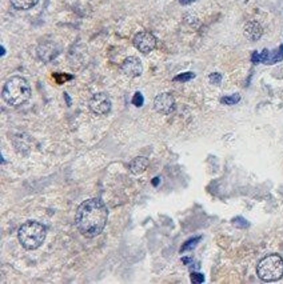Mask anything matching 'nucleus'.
<instances>
[{
	"label": "nucleus",
	"instance_id": "1",
	"mask_svg": "<svg viewBox=\"0 0 283 284\" xmlns=\"http://www.w3.org/2000/svg\"><path fill=\"white\" fill-rule=\"evenodd\" d=\"M108 220V210L106 204L98 198L84 200L78 207L75 223L83 236L95 237L102 233Z\"/></svg>",
	"mask_w": 283,
	"mask_h": 284
},
{
	"label": "nucleus",
	"instance_id": "2",
	"mask_svg": "<svg viewBox=\"0 0 283 284\" xmlns=\"http://www.w3.org/2000/svg\"><path fill=\"white\" fill-rule=\"evenodd\" d=\"M2 95H3L4 102L8 105L19 107L30 100L31 87L28 81L21 76H12L6 81Z\"/></svg>",
	"mask_w": 283,
	"mask_h": 284
},
{
	"label": "nucleus",
	"instance_id": "3",
	"mask_svg": "<svg viewBox=\"0 0 283 284\" xmlns=\"http://www.w3.org/2000/svg\"><path fill=\"white\" fill-rule=\"evenodd\" d=\"M47 236V228L39 222L28 220L19 228L17 239L26 250H36L43 244Z\"/></svg>",
	"mask_w": 283,
	"mask_h": 284
},
{
	"label": "nucleus",
	"instance_id": "4",
	"mask_svg": "<svg viewBox=\"0 0 283 284\" xmlns=\"http://www.w3.org/2000/svg\"><path fill=\"white\" fill-rule=\"evenodd\" d=\"M256 274L263 281H276L283 276V259L276 254L267 255L259 261Z\"/></svg>",
	"mask_w": 283,
	"mask_h": 284
},
{
	"label": "nucleus",
	"instance_id": "5",
	"mask_svg": "<svg viewBox=\"0 0 283 284\" xmlns=\"http://www.w3.org/2000/svg\"><path fill=\"white\" fill-rule=\"evenodd\" d=\"M283 60V44H280L279 47L274 50V51H269V50H263L262 52H253L251 55V61L254 64L258 63H265V64H275Z\"/></svg>",
	"mask_w": 283,
	"mask_h": 284
},
{
	"label": "nucleus",
	"instance_id": "6",
	"mask_svg": "<svg viewBox=\"0 0 283 284\" xmlns=\"http://www.w3.org/2000/svg\"><path fill=\"white\" fill-rule=\"evenodd\" d=\"M134 46L142 54H150L157 47V37L148 31H142L134 37Z\"/></svg>",
	"mask_w": 283,
	"mask_h": 284
},
{
	"label": "nucleus",
	"instance_id": "7",
	"mask_svg": "<svg viewBox=\"0 0 283 284\" xmlns=\"http://www.w3.org/2000/svg\"><path fill=\"white\" fill-rule=\"evenodd\" d=\"M90 110L96 115H107L111 111V99L106 92L95 94L90 100Z\"/></svg>",
	"mask_w": 283,
	"mask_h": 284
},
{
	"label": "nucleus",
	"instance_id": "8",
	"mask_svg": "<svg viewBox=\"0 0 283 284\" xmlns=\"http://www.w3.org/2000/svg\"><path fill=\"white\" fill-rule=\"evenodd\" d=\"M154 108L162 115H168L175 110V99L168 92L159 94L154 100Z\"/></svg>",
	"mask_w": 283,
	"mask_h": 284
},
{
	"label": "nucleus",
	"instance_id": "9",
	"mask_svg": "<svg viewBox=\"0 0 283 284\" xmlns=\"http://www.w3.org/2000/svg\"><path fill=\"white\" fill-rule=\"evenodd\" d=\"M122 72L128 78H138L143 72V67L142 63L138 58L135 56H130V58L124 59V61L122 63Z\"/></svg>",
	"mask_w": 283,
	"mask_h": 284
},
{
	"label": "nucleus",
	"instance_id": "10",
	"mask_svg": "<svg viewBox=\"0 0 283 284\" xmlns=\"http://www.w3.org/2000/svg\"><path fill=\"white\" fill-rule=\"evenodd\" d=\"M243 32H245V36L251 41L259 40L263 35V28L258 21L251 20L247 21L245 24V28H243Z\"/></svg>",
	"mask_w": 283,
	"mask_h": 284
},
{
	"label": "nucleus",
	"instance_id": "11",
	"mask_svg": "<svg viewBox=\"0 0 283 284\" xmlns=\"http://www.w3.org/2000/svg\"><path fill=\"white\" fill-rule=\"evenodd\" d=\"M148 167V159L143 158V156H138V158H134L130 162V171L134 175H140L143 173L144 171Z\"/></svg>",
	"mask_w": 283,
	"mask_h": 284
},
{
	"label": "nucleus",
	"instance_id": "12",
	"mask_svg": "<svg viewBox=\"0 0 283 284\" xmlns=\"http://www.w3.org/2000/svg\"><path fill=\"white\" fill-rule=\"evenodd\" d=\"M38 54H39V58H40L41 60L48 61V60H51V59H54L55 56L58 55V51H55L54 44L45 43V44H41L40 47H39Z\"/></svg>",
	"mask_w": 283,
	"mask_h": 284
},
{
	"label": "nucleus",
	"instance_id": "13",
	"mask_svg": "<svg viewBox=\"0 0 283 284\" xmlns=\"http://www.w3.org/2000/svg\"><path fill=\"white\" fill-rule=\"evenodd\" d=\"M12 7L16 10H30L38 4L39 0H10Z\"/></svg>",
	"mask_w": 283,
	"mask_h": 284
},
{
	"label": "nucleus",
	"instance_id": "14",
	"mask_svg": "<svg viewBox=\"0 0 283 284\" xmlns=\"http://www.w3.org/2000/svg\"><path fill=\"white\" fill-rule=\"evenodd\" d=\"M202 241V236H195V237H191V239H188L186 243L182 246L181 248V252H187V251H192L194 250L197 246H198L199 242Z\"/></svg>",
	"mask_w": 283,
	"mask_h": 284
},
{
	"label": "nucleus",
	"instance_id": "15",
	"mask_svg": "<svg viewBox=\"0 0 283 284\" xmlns=\"http://www.w3.org/2000/svg\"><path fill=\"white\" fill-rule=\"evenodd\" d=\"M239 100H241V95L234 94L230 95V96H223V98L221 99V103L226 105H234L236 104V103H239Z\"/></svg>",
	"mask_w": 283,
	"mask_h": 284
},
{
	"label": "nucleus",
	"instance_id": "16",
	"mask_svg": "<svg viewBox=\"0 0 283 284\" xmlns=\"http://www.w3.org/2000/svg\"><path fill=\"white\" fill-rule=\"evenodd\" d=\"M195 78L194 72H183V74L177 75L174 78V81H178V83H186V81H190Z\"/></svg>",
	"mask_w": 283,
	"mask_h": 284
},
{
	"label": "nucleus",
	"instance_id": "17",
	"mask_svg": "<svg viewBox=\"0 0 283 284\" xmlns=\"http://www.w3.org/2000/svg\"><path fill=\"white\" fill-rule=\"evenodd\" d=\"M231 223L234 224L235 227H238V228H249V227H250L249 222H247V220H246L245 217H242V216L234 217V219L231 220Z\"/></svg>",
	"mask_w": 283,
	"mask_h": 284
},
{
	"label": "nucleus",
	"instance_id": "18",
	"mask_svg": "<svg viewBox=\"0 0 283 284\" xmlns=\"http://www.w3.org/2000/svg\"><path fill=\"white\" fill-rule=\"evenodd\" d=\"M143 103H144L143 95L140 94V92H135V95H134V98H133V104L135 105V107H142Z\"/></svg>",
	"mask_w": 283,
	"mask_h": 284
},
{
	"label": "nucleus",
	"instance_id": "19",
	"mask_svg": "<svg viewBox=\"0 0 283 284\" xmlns=\"http://www.w3.org/2000/svg\"><path fill=\"white\" fill-rule=\"evenodd\" d=\"M205 281V275L201 272H192L191 274V283L194 284H202Z\"/></svg>",
	"mask_w": 283,
	"mask_h": 284
},
{
	"label": "nucleus",
	"instance_id": "20",
	"mask_svg": "<svg viewBox=\"0 0 283 284\" xmlns=\"http://www.w3.org/2000/svg\"><path fill=\"white\" fill-rule=\"evenodd\" d=\"M208 80H210V83H212V84H221V81H222V75L219 74V72H214V74L210 75V78H208Z\"/></svg>",
	"mask_w": 283,
	"mask_h": 284
},
{
	"label": "nucleus",
	"instance_id": "21",
	"mask_svg": "<svg viewBox=\"0 0 283 284\" xmlns=\"http://www.w3.org/2000/svg\"><path fill=\"white\" fill-rule=\"evenodd\" d=\"M195 2H198V0H179V3H181L182 6H188V4L195 3Z\"/></svg>",
	"mask_w": 283,
	"mask_h": 284
},
{
	"label": "nucleus",
	"instance_id": "22",
	"mask_svg": "<svg viewBox=\"0 0 283 284\" xmlns=\"http://www.w3.org/2000/svg\"><path fill=\"white\" fill-rule=\"evenodd\" d=\"M159 182H161V178H158V176H157V178H155V179L153 180V186L157 187L158 184H159Z\"/></svg>",
	"mask_w": 283,
	"mask_h": 284
},
{
	"label": "nucleus",
	"instance_id": "23",
	"mask_svg": "<svg viewBox=\"0 0 283 284\" xmlns=\"http://www.w3.org/2000/svg\"><path fill=\"white\" fill-rule=\"evenodd\" d=\"M64 98H66V100H67V103H69V105H71V99H70L69 94H64Z\"/></svg>",
	"mask_w": 283,
	"mask_h": 284
},
{
	"label": "nucleus",
	"instance_id": "24",
	"mask_svg": "<svg viewBox=\"0 0 283 284\" xmlns=\"http://www.w3.org/2000/svg\"><path fill=\"white\" fill-rule=\"evenodd\" d=\"M0 51H2V55H4V54H6V50H4V47H2V48H0Z\"/></svg>",
	"mask_w": 283,
	"mask_h": 284
}]
</instances>
